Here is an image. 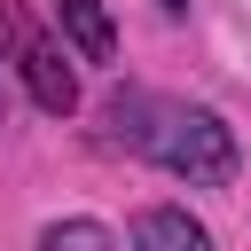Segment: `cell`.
<instances>
[{"label":"cell","mask_w":251,"mask_h":251,"mask_svg":"<svg viewBox=\"0 0 251 251\" xmlns=\"http://www.w3.org/2000/svg\"><path fill=\"white\" fill-rule=\"evenodd\" d=\"M102 141L126 157H149L157 173H173L188 188H227L243 165L235 126L212 102H180V94H149V86H126L102 102Z\"/></svg>","instance_id":"1"},{"label":"cell","mask_w":251,"mask_h":251,"mask_svg":"<svg viewBox=\"0 0 251 251\" xmlns=\"http://www.w3.org/2000/svg\"><path fill=\"white\" fill-rule=\"evenodd\" d=\"M0 39H8L16 71H24V94H31L47 118H71V110H78V71L63 63V39L39 31L24 0H0Z\"/></svg>","instance_id":"2"},{"label":"cell","mask_w":251,"mask_h":251,"mask_svg":"<svg viewBox=\"0 0 251 251\" xmlns=\"http://www.w3.org/2000/svg\"><path fill=\"white\" fill-rule=\"evenodd\" d=\"M126 243H133V251H220L212 227L188 220V204H149V212H133Z\"/></svg>","instance_id":"3"},{"label":"cell","mask_w":251,"mask_h":251,"mask_svg":"<svg viewBox=\"0 0 251 251\" xmlns=\"http://www.w3.org/2000/svg\"><path fill=\"white\" fill-rule=\"evenodd\" d=\"M55 24H63V39H71L86 63H110V55H118V31H110V0H55Z\"/></svg>","instance_id":"4"},{"label":"cell","mask_w":251,"mask_h":251,"mask_svg":"<svg viewBox=\"0 0 251 251\" xmlns=\"http://www.w3.org/2000/svg\"><path fill=\"white\" fill-rule=\"evenodd\" d=\"M39 251H118V235L102 220H55V227H39Z\"/></svg>","instance_id":"5"},{"label":"cell","mask_w":251,"mask_h":251,"mask_svg":"<svg viewBox=\"0 0 251 251\" xmlns=\"http://www.w3.org/2000/svg\"><path fill=\"white\" fill-rule=\"evenodd\" d=\"M157 8H165V16H180V8H188V0H157Z\"/></svg>","instance_id":"6"}]
</instances>
